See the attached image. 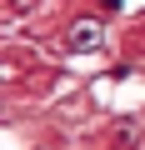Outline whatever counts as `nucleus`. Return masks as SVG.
Listing matches in <instances>:
<instances>
[{
    "label": "nucleus",
    "mask_w": 145,
    "mask_h": 150,
    "mask_svg": "<svg viewBox=\"0 0 145 150\" xmlns=\"http://www.w3.org/2000/svg\"><path fill=\"white\" fill-rule=\"evenodd\" d=\"M100 35H105V30H100L95 20H85V25L70 30V45H75V50H95V45H100Z\"/></svg>",
    "instance_id": "1"
}]
</instances>
